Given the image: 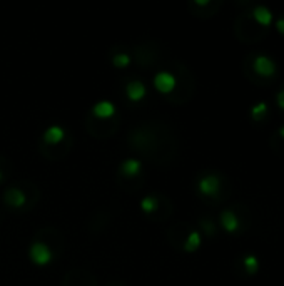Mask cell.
Here are the masks:
<instances>
[{
	"instance_id": "cell-1",
	"label": "cell",
	"mask_w": 284,
	"mask_h": 286,
	"mask_svg": "<svg viewBox=\"0 0 284 286\" xmlns=\"http://www.w3.org/2000/svg\"><path fill=\"white\" fill-rule=\"evenodd\" d=\"M253 71L258 74L259 77L269 79V77H273L274 74H276L278 67H276V62H274L269 55L259 54V55H256L253 61Z\"/></svg>"
},
{
	"instance_id": "cell-2",
	"label": "cell",
	"mask_w": 284,
	"mask_h": 286,
	"mask_svg": "<svg viewBox=\"0 0 284 286\" xmlns=\"http://www.w3.org/2000/svg\"><path fill=\"white\" fill-rule=\"evenodd\" d=\"M198 189L203 196H208V197L217 196L219 191H221V178L216 176V174H208V176L199 179Z\"/></svg>"
},
{
	"instance_id": "cell-3",
	"label": "cell",
	"mask_w": 284,
	"mask_h": 286,
	"mask_svg": "<svg viewBox=\"0 0 284 286\" xmlns=\"http://www.w3.org/2000/svg\"><path fill=\"white\" fill-rule=\"evenodd\" d=\"M30 258H32V261L35 263V265H40V266H44V265H47V263L52 260V251L49 250V246L45 243H34L30 246Z\"/></svg>"
},
{
	"instance_id": "cell-4",
	"label": "cell",
	"mask_w": 284,
	"mask_h": 286,
	"mask_svg": "<svg viewBox=\"0 0 284 286\" xmlns=\"http://www.w3.org/2000/svg\"><path fill=\"white\" fill-rule=\"evenodd\" d=\"M154 86L155 89L162 92V94H169V92H172L174 87H176V77H174L171 72L162 71L154 77Z\"/></svg>"
},
{
	"instance_id": "cell-5",
	"label": "cell",
	"mask_w": 284,
	"mask_h": 286,
	"mask_svg": "<svg viewBox=\"0 0 284 286\" xmlns=\"http://www.w3.org/2000/svg\"><path fill=\"white\" fill-rule=\"evenodd\" d=\"M251 15H253V18L256 20V24L261 27H269L274 20L273 12L264 5H256L253 8V12H251Z\"/></svg>"
},
{
	"instance_id": "cell-6",
	"label": "cell",
	"mask_w": 284,
	"mask_h": 286,
	"mask_svg": "<svg viewBox=\"0 0 284 286\" xmlns=\"http://www.w3.org/2000/svg\"><path fill=\"white\" fill-rule=\"evenodd\" d=\"M221 226L224 229H226L227 233H236L237 229H239V218H237V214L234 211L231 209H226L221 213Z\"/></svg>"
},
{
	"instance_id": "cell-7",
	"label": "cell",
	"mask_w": 284,
	"mask_h": 286,
	"mask_svg": "<svg viewBox=\"0 0 284 286\" xmlns=\"http://www.w3.org/2000/svg\"><path fill=\"white\" fill-rule=\"evenodd\" d=\"M3 199H5L7 204L12 206V207H20V206L25 204V194L20 191V189H17V188L7 189Z\"/></svg>"
},
{
	"instance_id": "cell-8",
	"label": "cell",
	"mask_w": 284,
	"mask_h": 286,
	"mask_svg": "<svg viewBox=\"0 0 284 286\" xmlns=\"http://www.w3.org/2000/svg\"><path fill=\"white\" fill-rule=\"evenodd\" d=\"M126 92H127V97H129L131 100H141L145 95V86L139 81L129 82Z\"/></svg>"
},
{
	"instance_id": "cell-9",
	"label": "cell",
	"mask_w": 284,
	"mask_h": 286,
	"mask_svg": "<svg viewBox=\"0 0 284 286\" xmlns=\"http://www.w3.org/2000/svg\"><path fill=\"white\" fill-rule=\"evenodd\" d=\"M114 112H116V107H114V104L111 100H100V102L94 105V114L100 119L111 117Z\"/></svg>"
},
{
	"instance_id": "cell-10",
	"label": "cell",
	"mask_w": 284,
	"mask_h": 286,
	"mask_svg": "<svg viewBox=\"0 0 284 286\" xmlns=\"http://www.w3.org/2000/svg\"><path fill=\"white\" fill-rule=\"evenodd\" d=\"M64 136H66V132H64V129L61 126H50L47 131H45L44 134V141L49 142V144H59Z\"/></svg>"
},
{
	"instance_id": "cell-11",
	"label": "cell",
	"mask_w": 284,
	"mask_h": 286,
	"mask_svg": "<svg viewBox=\"0 0 284 286\" xmlns=\"http://www.w3.org/2000/svg\"><path fill=\"white\" fill-rule=\"evenodd\" d=\"M121 169H122V173L126 174V176L132 178V176H137V174L141 173L142 164H141V161H137V159H126L122 163Z\"/></svg>"
},
{
	"instance_id": "cell-12",
	"label": "cell",
	"mask_w": 284,
	"mask_h": 286,
	"mask_svg": "<svg viewBox=\"0 0 284 286\" xmlns=\"http://www.w3.org/2000/svg\"><path fill=\"white\" fill-rule=\"evenodd\" d=\"M242 265H244L247 275H256L259 271V260L254 255H246L244 260H242Z\"/></svg>"
},
{
	"instance_id": "cell-13",
	"label": "cell",
	"mask_w": 284,
	"mask_h": 286,
	"mask_svg": "<svg viewBox=\"0 0 284 286\" xmlns=\"http://www.w3.org/2000/svg\"><path fill=\"white\" fill-rule=\"evenodd\" d=\"M201 246V234L198 231H191L184 243V250L186 251H196Z\"/></svg>"
},
{
	"instance_id": "cell-14",
	"label": "cell",
	"mask_w": 284,
	"mask_h": 286,
	"mask_svg": "<svg viewBox=\"0 0 284 286\" xmlns=\"http://www.w3.org/2000/svg\"><path fill=\"white\" fill-rule=\"evenodd\" d=\"M266 114H268V104L266 102H258L251 107V117H253L254 121H263Z\"/></svg>"
},
{
	"instance_id": "cell-15",
	"label": "cell",
	"mask_w": 284,
	"mask_h": 286,
	"mask_svg": "<svg viewBox=\"0 0 284 286\" xmlns=\"http://www.w3.org/2000/svg\"><path fill=\"white\" fill-rule=\"evenodd\" d=\"M157 199H155L154 196H147V197H144L141 202V206H142V209L144 211H147V213H152V211L157 209Z\"/></svg>"
},
{
	"instance_id": "cell-16",
	"label": "cell",
	"mask_w": 284,
	"mask_h": 286,
	"mask_svg": "<svg viewBox=\"0 0 284 286\" xmlns=\"http://www.w3.org/2000/svg\"><path fill=\"white\" fill-rule=\"evenodd\" d=\"M112 62L116 67H127L131 64V57H129V54H116Z\"/></svg>"
},
{
	"instance_id": "cell-17",
	"label": "cell",
	"mask_w": 284,
	"mask_h": 286,
	"mask_svg": "<svg viewBox=\"0 0 284 286\" xmlns=\"http://www.w3.org/2000/svg\"><path fill=\"white\" fill-rule=\"evenodd\" d=\"M276 104H278V107L284 110V89H281L278 92V95H276Z\"/></svg>"
},
{
	"instance_id": "cell-18",
	"label": "cell",
	"mask_w": 284,
	"mask_h": 286,
	"mask_svg": "<svg viewBox=\"0 0 284 286\" xmlns=\"http://www.w3.org/2000/svg\"><path fill=\"white\" fill-rule=\"evenodd\" d=\"M276 30L281 35H284V17H279L278 20H276Z\"/></svg>"
},
{
	"instance_id": "cell-19",
	"label": "cell",
	"mask_w": 284,
	"mask_h": 286,
	"mask_svg": "<svg viewBox=\"0 0 284 286\" xmlns=\"http://www.w3.org/2000/svg\"><path fill=\"white\" fill-rule=\"evenodd\" d=\"M203 226H204V231L208 233V234H213L214 233V224L211 223V221H209V223H208V221H203Z\"/></svg>"
},
{
	"instance_id": "cell-20",
	"label": "cell",
	"mask_w": 284,
	"mask_h": 286,
	"mask_svg": "<svg viewBox=\"0 0 284 286\" xmlns=\"http://www.w3.org/2000/svg\"><path fill=\"white\" fill-rule=\"evenodd\" d=\"M278 134H279V136H281V137H283V139H284V126H281V127H279Z\"/></svg>"
},
{
	"instance_id": "cell-21",
	"label": "cell",
	"mask_w": 284,
	"mask_h": 286,
	"mask_svg": "<svg viewBox=\"0 0 284 286\" xmlns=\"http://www.w3.org/2000/svg\"><path fill=\"white\" fill-rule=\"evenodd\" d=\"M0 179H2V173H0Z\"/></svg>"
}]
</instances>
